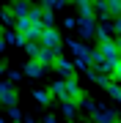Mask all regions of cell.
Instances as JSON below:
<instances>
[{"mask_svg": "<svg viewBox=\"0 0 121 123\" xmlns=\"http://www.w3.org/2000/svg\"><path fill=\"white\" fill-rule=\"evenodd\" d=\"M6 47V38H3V30H0V49Z\"/></svg>", "mask_w": 121, "mask_h": 123, "instance_id": "cell-23", "label": "cell"}, {"mask_svg": "<svg viewBox=\"0 0 121 123\" xmlns=\"http://www.w3.org/2000/svg\"><path fill=\"white\" fill-rule=\"evenodd\" d=\"M63 82H66V101H80L83 98V88L77 82V77H66Z\"/></svg>", "mask_w": 121, "mask_h": 123, "instance_id": "cell-4", "label": "cell"}, {"mask_svg": "<svg viewBox=\"0 0 121 123\" xmlns=\"http://www.w3.org/2000/svg\"><path fill=\"white\" fill-rule=\"evenodd\" d=\"M0 104L3 107L17 104V88H14V82H0Z\"/></svg>", "mask_w": 121, "mask_h": 123, "instance_id": "cell-3", "label": "cell"}, {"mask_svg": "<svg viewBox=\"0 0 121 123\" xmlns=\"http://www.w3.org/2000/svg\"><path fill=\"white\" fill-rule=\"evenodd\" d=\"M94 17L96 19H110V8H107V0H94Z\"/></svg>", "mask_w": 121, "mask_h": 123, "instance_id": "cell-7", "label": "cell"}, {"mask_svg": "<svg viewBox=\"0 0 121 123\" xmlns=\"http://www.w3.org/2000/svg\"><path fill=\"white\" fill-rule=\"evenodd\" d=\"M14 14H17V17H28V14H30V6L25 3V0H17V3H14V8H11Z\"/></svg>", "mask_w": 121, "mask_h": 123, "instance_id": "cell-12", "label": "cell"}, {"mask_svg": "<svg viewBox=\"0 0 121 123\" xmlns=\"http://www.w3.org/2000/svg\"><path fill=\"white\" fill-rule=\"evenodd\" d=\"M110 33H113V25H110V22H105V25H99V27H96V38H99V41L110 38Z\"/></svg>", "mask_w": 121, "mask_h": 123, "instance_id": "cell-13", "label": "cell"}, {"mask_svg": "<svg viewBox=\"0 0 121 123\" xmlns=\"http://www.w3.org/2000/svg\"><path fill=\"white\" fill-rule=\"evenodd\" d=\"M107 8H110V17H121V0H107Z\"/></svg>", "mask_w": 121, "mask_h": 123, "instance_id": "cell-19", "label": "cell"}, {"mask_svg": "<svg viewBox=\"0 0 121 123\" xmlns=\"http://www.w3.org/2000/svg\"><path fill=\"white\" fill-rule=\"evenodd\" d=\"M0 123H6V120H3V118H0Z\"/></svg>", "mask_w": 121, "mask_h": 123, "instance_id": "cell-27", "label": "cell"}, {"mask_svg": "<svg viewBox=\"0 0 121 123\" xmlns=\"http://www.w3.org/2000/svg\"><path fill=\"white\" fill-rule=\"evenodd\" d=\"M0 17H3V22H6V25H17V19H14V11H11V8H6Z\"/></svg>", "mask_w": 121, "mask_h": 123, "instance_id": "cell-20", "label": "cell"}, {"mask_svg": "<svg viewBox=\"0 0 121 123\" xmlns=\"http://www.w3.org/2000/svg\"><path fill=\"white\" fill-rule=\"evenodd\" d=\"M14 123H19V120H14Z\"/></svg>", "mask_w": 121, "mask_h": 123, "instance_id": "cell-28", "label": "cell"}, {"mask_svg": "<svg viewBox=\"0 0 121 123\" xmlns=\"http://www.w3.org/2000/svg\"><path fill=\"white\" fill-rule=\"evenodd\" d=\"M52 3H55V0H44V6H50V8H52Z\"/></svg>", "mask_w": 121, "mask_h": 123, "instance_id": "cell-25", "label": "cell"}, {"mask_svg": "<svg viewBox=\"0 0 121 123\" xmlns=\"http://www.w3.org/2000/svg\"><path fill=\"white\" fill-rule=\"evenodd\" d=\"M47 123H58V118H52V115H50V118H47Z\"/></svg>", "mask_w": 121, "mask_h": 123, "instance_id": "cell-24", "label": "cell"}, {"mask_svg": "<svg viewBox=\"0 0 121 123\" xmlns=\"http://www.w3.org/2000/svg\"><path fill=\"white\" fill-rule=\"evenodd\" d=\"M25 74L36 79V77H41V74H44V66H41L39 60H28V66H25Z\"/></svg>", "mask_w": 121, "mask_h": 123, "instance_id": "cell-9", "label": "cell"}, {"mask_svg": "<svg viewBox=\"0 0 121 123\" xmlns=\"http://www.w3.org/2000/svg\"><path fill=\"white\" fill-rule=\"evenodd\" d=\"M33 98H36L39 104H50V101H52V93H47V90H33Z\"/></svg>", "mask_w": 121, "mask_h": 123, "instance_id": "cell-15", "label": "cell"}, {"mask_svg": "<svg viewBox=\"0 0 121 123\" xmlns=\"http://www.w3.org/2000/svg\"><path fill=\"white\" fill-rule=\"evenodd\" d=\"M50 93H52V96H58L61 101H66V82H63V79H58V82H52V88H50Z\"/></svg>", "mask_w": 121, "mask_h": 123, "instance_id": "cell-11", "label": "cell"}, {"mask_svg": "<svg viewBox=\"0 0 121 123\" xmlns=\"http://www.w3.org/2000/svg\"><path fill=\"white\" fill-rule=\"evenodd\" d=\"M77 30H80L83 38L96 36V22H94V17H80V19H77Z\"/></svg>", "mask_w": 121, "mask_h": 123, "instance_id": "cell-5", "label": "cell"}, {"mask_svg": "<svg viewBox=\"0 0 121 123\" xmlns=\"http://www.w3.org/2000/svg\"><path fill=\"white\" fill-rule=\"evenodd\" d=\"M3 38H6V44H14V47H25V36H19L17 30H8V33L3 36Z\"/></svg>", "mask_w": 121, "mask_h": 123, "instance_id": "cell-10", "label": "cell"}, {"mask_svg": "<svg viewBox=\"0 0 121 123\" xmlns=\"http://www.w3.org/2000/svg\"><path fill=\"white\" fill-rule=\"evenodd\" d=\"M69 49L74 52V63L80 68H88L91 66V49L85 47V44H80V41H69Z\"/></svg>", "mask_w": 121, "mask_h": 123, "instance_id": "cell-1", "label": "cell"}, {"mask_svg": "<svg viewBox=\"0 0 121 123\" xmlns=\"http://www.w3.org/2000/svg\"><path fill=\"white\" fill-rule=\"evenodd\" d=\"M61 110L66 118H74V112H77V107H74V101H61Z\"/></svg>", "mask_w": 121, "mask_h": 123, "instance_id": "cell-17", "label": "cell"}, {"mask_svg": "<svg viewBox=\"0 0 121 123\" xmlns=\"http://www.w3.org/2000/svg\"><path fill=\"white\" fill-rule=\"evenodd\" d=\"M39 41H41V47H47V49H52V52L61 55V36H58V30H55V27H44Z\"/></svg>", "mask_w": 121, "mask_h": 123, "instance_id": "cell-2", "label": "cell"}, {"mask_svg": "<svg viewBox=\"0 0 121 123\" xmlns=\"http://www.w3.org/2000/svg\"><path fill=\"white\" fill-rule=\"evenodd\" d=\"M52 68L58 71V74H61L63 79H66V77H74V66H72V63L66 60V57H61V55H58V57L52 60Z\"/></svg>", "mask_w": 121, "mask_h": 123, "instance_id": "cell-6", "label": "cell"}, {"mask_svg": "<svg viewBox=\"0 0 121 123\" xmlns=\"http://www.w3.org/2000/svg\"><path fill=\"white\" fill-rule=\"evenodd\" d=\"M113 27H116V33L121 36V17H116V25H113Z\"/></svg>", "mask_w": 121, "mask_h": 123, "instance_id": "cell-22", "label": "cell"}, {"mask_svg": "<svg viewBox=\"0 0 121 123\" xmlns=\"http://www.w3.org/2000/svg\"><path fill=\"white\" fill-rule=\"evenodd\" d=\"M25 49H28V55H30V60H36V55L41 49V41H25Z\"/></svg>", "mask_w": 121, "mask_h": 123, "instance_id": "cell-14", "label": "cell"}, {"mask_svg": "<svg viewBox=\"0 0 121 123\" xmlns=\"http://www.w3.org/2000/svg\"><path fill=\"white\" fill-rule=\"evenodd\" d=\"M113 82H118V85H121V57H118L116 68H113Z\"/></svg>", "mask_w": 121, "mask_h": 123, "instance_id": "cell-21", "label": "cell"}, {"mask_svg": "<svg viewBox=\"0 0 121 123\" xmlns=\"http://www.w3.org/2000/svg\"><path fill=\"white\" fill-rule=\"evenodd\" d=\"M113 123H121V120H118V118H116V120H113Z\"/></svg>", "mask_w": 121, "mask_h": 123, "instance_id": "cell-26", "label": "cell"}, {"mask_svg": "<svg viewBox=\"0 0 121 123\" xmlns=\"http://www.w3.org/2000/svg\"><path fill=\"white\" fill-rule=\"evenodd\" d=\"M107 93H110V96L121 104V85H118V82H110V85H107Z\"/></svg>", "mask_w": 121, "mask_h": 123, "instance_id": "cell-18", "label": "cell"}, {"mask_svg": "<svg viewBox=\"0 0 121 123\" xmlns=\"http://www.w3.org/2000/svg\"><path fill=\"white\" fill-rule=\"evenodd\" d=\"M96 120H99V123H113L116 115H113L110 110H99V112H96Z\"/></svg>", "mask_w": 121, "mask_h": 123, "instance_id": "cell-16", "label": "cell"}, {"mask_svg": "<svg viewBox=\"0 0 121 123\" xmlns=\"http://www.w3.org/2000/svg\"><path fill=\"white\" fill-rule=\"evenodd\" d=\"M58 57V52H52V49H47V47H41L39 49V55H36V60L41 63V66H50V63Z\"/></svg>", "mask_w": 121, "mask_h": 123, "instance_id": "cell-8", "label": "cell"}]
</instances>
